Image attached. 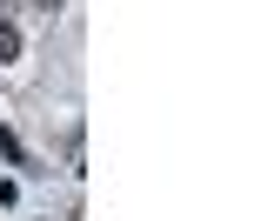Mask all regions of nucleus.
Here are the masks:
<instances>
[{
	"label": "nucleus",
	"mask_w": 254,
	"mask_h": 221,
	"mask_svg": "<svg viewBox=\"0 0 254 221\" xmlns=\"http://www.w3.org/2000/svg\"><path fill=\"white\" fill-rule=\"evenodd\" d=\"M13 54H20V34H13V27H0V61H13Z\"/></svg>",
	"instance_id": "f257e3e1"
}]
</instances>
